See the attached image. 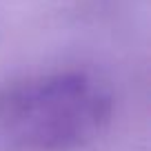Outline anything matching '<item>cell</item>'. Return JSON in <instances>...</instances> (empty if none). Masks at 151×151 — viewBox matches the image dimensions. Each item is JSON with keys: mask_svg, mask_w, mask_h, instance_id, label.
<instances>
[{"mask_svg": "<svg viewBox=\"0 0 151 151\" xmlns=\"http://www.w3.org/2000/svg\"><path fill=\"white\" fill-rule=\"evenodd\" d=\"M111 111V91L91 73L27 78L0 91V145L11 151H71L93 142Z\"/></svg>", "mask_w": 151, "mask_h": 151, "instance_id": "1", "label": "cell"}]
</instances>
